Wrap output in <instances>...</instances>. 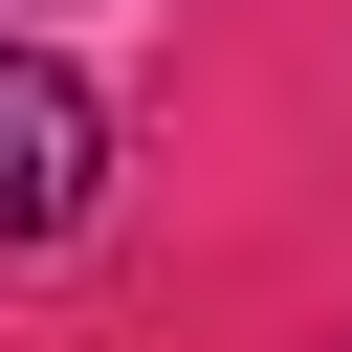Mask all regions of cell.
I'll list each match as a JSON object with an SVG mask.
<instances>
[{
    "label": "cell",
    "instance_id": "6da1fadb",
    "mask_svg": "<svg viewBox=\"0 0 352 352\" xmlns=\"http://www.w3.org/2000/svg\"><path fill=\"white\" fill-rule=\"evenodd\" d=\"M88 198H110V110H88L44 44H0V264L88 242Z\"/></svg>",
    "mask_w": 352,
    "mask_h": 352
}]
</instances>
